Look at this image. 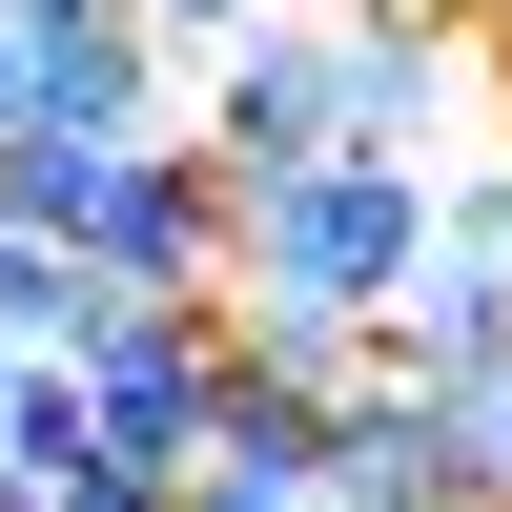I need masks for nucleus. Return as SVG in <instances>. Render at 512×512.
I'll return each mask as SVG.
<instances>
[{
    "label": "nucleus",
    "mask_w": 512,
    "mask_h": 512,
    "mask_svg": "<svg viewBox=\"0 0 512 512\" xmlns=\"http://www.w3.org/2000/svg\"><path fill=\"white\" fill-rule=\"evenodd\" d=\"M390 349L451 369V390H492V369H512V267H492V246H431V287L390 308Z\"/></svg>",
    "instance_id": "423d86ee"
},
{
    "label": "nucleus",
    "mask_w": 512,
    "mask_h": 512,
    "mask_svg": "<svg viewBox=\"0 0 512 512\" xmlns=\"http://www.w3.org/2000/svg\"><path fill=\"white\" fill-rule=\"evenodd\" d=\"M451 246V164H390V144H328L287 164V185H246V267H226V328L267 369H308V390H349L369 349H390V308L431 287Z\"/></svg>",
    "instance_id": "f257e3e1"
},
{
    "label": "nucleus",
    "mask_w": 512,
    "mask_h": 512,
    "mask_svg": "<svg viewBox=\"0 0 512 512\" xmlns=\"http://www.w3.org/2000/svg\"><path fill=\"white\" fill-rule=\"evenodd\" d=\"M21 390H41V349H0V472H21Z\"/></svg>",
    "instance_id": "ddd939ff"
},
{
    "label": "nucleus",
    "mask_w": 512,
    "mask_h": 512,
    "mask_svg": "<svg viewBox=\"0 0 512 512\" xmlns=\"http://www.w3.org/2000/svg\"><path fill=\"white\" fill-rule=\"evenodd\" d=\"M492 41H512V0H492Z\"/></svg>",
    "instance_id": "2eb2a0df"
},
{
    "label": "nucleus",
    "mask_w": 512,
    "mask_h": 512,
    "mask_svg": "<svg viewBox=\"0 0 512 512\" xmlns=\"http://www.w3.org/2000/svg\"><path fill=\"white\" fill-rule=\"evenodd\" d=\"M185 512H328V472H308V451H205Z\"/></svg>",
    "instance_id": "1a4fd4ad"
},
{
    "label": "nucleus",
    "mask_w": 512,
    "mask_h": 512,
    "mask_svg": "<svg viewBox=\"0 0 512 512\" xmlns=\"http://www.w3.org/2000/svg\"><path fill=\"white\" fill-rule=\"evenodd\" d=\"M21 103H41V41H21V21H0V144H21Z\"/></svg>",
    "instance_id": "9b49d317"
},
{
    "label": "nucleus",
    "mask_w": 512,
    "mask_h": 512,
    "mask_svg": "<svg viewBox=\"0 0 512 512\" xmlns=\"http://www.w3.org/2000/svg\"><path fill=\"white\" fill-rule=\"evenodd\" d=\"M226 369H246V328H226V308H144V287H123V308H103V349H82L103 451H123V472H205V431H226Z\"/></svg>",
    "instance_id": "39448f33"
},
{
    "label": "nucleus",
    "mask_w": 512,
    "mask_h": 512,
    "mask_svg": "<svg viewBox=\"0 0 512 512\" xmlns=\"http://www.w3.org/2000/svg\"><path fill=\"white\" fill-rule=\"evenodd\" d=\"M185 144L226 164V185H287V164H328V144H349V62H328V0H287V21L205 41V62H185Z\"/></svg>",
    "instance_id": "f03ea898"
},
{
    "label": "nucleus",
    "mask_w": 512,
    "mask_h": 512,
    "mask_svg": "<svg viewBox=\"0 0 512 512\" xmlns=\"http://www.w3.org/2000/svg\"><path fill=\"white\" fill-rule=\"evenodd\" d=\"M82 267H103V287H144V308H226V267H246V185L185 144V123H164V144H123V164H103Z\"/></svg>",
    "instance_id": "20e7f679"
},
{
    "label": "nucleus",
    "mask_w": 512,
    "mask_h": 512,
    "mask_svg": "<svg viewBox=\"0 0 512 512\" xmlns=\"http://www.w3.org/2000/svg\"><path fill=\"white\" fill-rule=\"evenodd\" d=\"M103 308H123V287L82 267L62 226H21V205H0V349H103Z\"/></svg>",
    "instance_id": "0eeeda50"
},
{
    "label": "nucleus",
    "mask_w": 512,
    "mask_h": 512,
    "mask_svg": "<svg viewBox=\"0 0 512 512\" xmlns=\"http://www.w3.org/2000/svg\"><path fill=\"white\" fill-rule=\"evenodd\" d=\"M0 21H82V0H0Z\"/></svg>",
    "instance_id": "4468645a"
},
{
    "label": "nucleus",
    "mask_w": 512,
    "mask_h": 512,
    "mask_svg": "<svg viewBox=\"0 0 512 512\" xmlns=\"http://www.w3.org/2000/svg\"><path fill=\"white\" fill-rule=\"evenodd\" d=\"M144 21L185 41V62H205V41H246V21H287V0H144Z\"/></svg>",
    "instance_id": "9d476101"
},
{
    "label": "nucleus",
    "mask_w": 512,
    "mask_h": 512,
    "mask_svg": "<svg viewBox=\"0 0 512 512\" xmlns=\"http://www.w3.org/2000/svg\"><path fill=\"white\" fill-rule=\"evenodd\" d=\"M103 164H123V144H82V123H21V144H0V205L82 246V205H103Z\"/></svg>",
    "instance_id": "6e6552de"
},
{
    "label": "nucleus",
    "mask_w": 512,
    "mask_h": 512,
    "mask_svg": "<svg viewBox=\"0 0 512 512\" xmlns=\"http://www.w3.org/2000/svg\"><path fill=\"white\" fill-rule=\"evenodd\" d=\"M328 512H492V431L451 369L369 349L349 390H328Z\"/></svg>",
    "instance_id": "7ed1b4c3"
},
{
    "label": "nucleus",
    "mask_w": 512,
    "mask_h": 512,
    "mask_svg": "<svg viewBox=\"0 0 512 512\" xmlns=\"http://www.w3.org/2000/svg\"><path fill=\"white\" fill-rule=\"evenodd\" d=\"M472 431H492V512H512V369H492V390H472Z\"/></svg>",
    "instance_id": "f8f14e48"
}]
</instances>
